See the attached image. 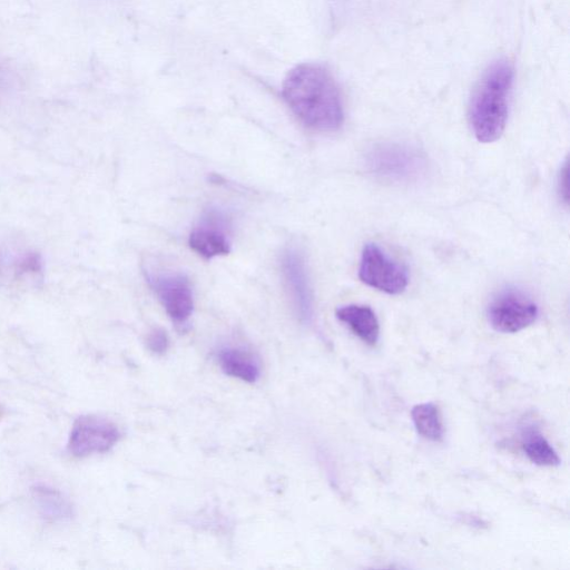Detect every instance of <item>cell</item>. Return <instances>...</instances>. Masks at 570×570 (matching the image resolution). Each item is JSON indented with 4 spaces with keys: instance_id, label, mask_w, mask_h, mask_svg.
<instances>
[{
    "instance_id": "7",
    "label": "cell",
    "mask_w": 570,
    "mask_h": 570,
    "mask_svg": "<svg viewBox=\"0 0 570 570\" xmlns=\"http://www.w3.org/2000/svg\"><path fill=\"white\" fill-rule=\"evenodd\" d=\"M230 223L216 207L207 209L189 234L188 244L199 256L210 259L230 252Z\"/></svg>"
},
{
    "instance_id": "9",
    "label": "cell",
    "mask_w": 570,
    "mask_h": 570,
    "mask_svg": "<svg viewBox=\"0 0 570 570\" xmlns=\"http://www.w3.org/2000/svg\"><path fill=\"white\" fill-rule=\"evenodd\" d=\"M281 268L299 320L309 323L313 318V295L303 255L296 248H286L281 257Z\"/></svg>"
},
{
    "instance_id": "10",
    "label": "cell",
    "mask_w": 570,
    "mask_h": 570,
    "mask_svg": "<svg viewBox=\"0 0 570 570\" xmlns=\"http://www.w3.org/2000/svg\"><path fill=\"white\" fill-rule=\"evenodd\" d=\"M336 317L360 340L374 346L380 336V324L374 311L367 305L350 304L336 311Z\"/></svg>"
},
{
    "instance_id": "16",
    "label": "cell",
    "mask_w": 570,
    "mask_h": 570,
    "mask_svg": "<svg viewBox=\"0 0 570 570\" xmlns=\"http://www.w3.org/2000/svg\"><path fill=\"white\" fill-rule=\"evenodd\" d=\"M558 191L560 195V198L568 204V164L564 163L558 179Z\"/></svg>"
},
{
    "instance_id": "12",
    "label": "cell",
    "mask_w": 570,
    "mask_h": 570,
    "mask_svg": "<svg viewBox=\"0 0 570 570\" xmlns=\"http://www.w3.org/2000/svg\"><path fill=\"white\" fill-rule=\"evenodd\" d=\"M32 497L38 510L46 519L62 521L72 517V505L59 490L37 484L32 488Z\"/></svg>"
},
{
    "instance_id": "4",
    "label": "cell",
    "mask_w": 570,
    "mask_h": 570,
    "mask_svg": "<svg viewBox=\"0 0 570 570\" xmlns=\"http://www.w3.org/2000/svg\"><path fill=\"white\" fill-rule=\"evenodd\" d=\"M358 276L366 285L392 295L402 293L409 283L407 271L376 244L364 246Z\"/></svg>"
},
{
    "instance_id": "5",
    "label": "cell",
    "mask_w": 570,
    "mask_h": 570,
    "mask_svg": "<svg viewBox=\"0 0 570 570\" xmlns=\"http://www.w3.org/2000/svg\"><path fill=\"white\" fill-rule=\"evenodd\" d=\"M539 308L535 302L518 289H505L489 305L488 318L491 326L501 333H517L537 320Z\"/></svg>"
},
{
    "instance_id": "14",
    "label": "cell",
    "mask_w": 570,
    "mask_h": 570,
    "mask_svg": "<svg viewBox=\"0 0 570 570\" xmlns=\"http://www.w3.org/2000/svg\"><path fill=\"white\" fill-rule=\"evenodd\" d=\"M522 448L528 459L540 466H557L560 458L548 440L534 429L523 435Z\"/></svg>"
},
{
    "instance_id": "2",
    "label": "cell",
    "mask_w": 570,
    "mask_h": 570,
    "mask_svg": "<svg viewBox=\"0 0 570 570\" xmlns=\"http://www.w3.org/2000/svg\"><path fill=\"white\" fill-rule=\"evenodd\" d=\"M513 67L507 59L494 61L484 71L472 95L470 124L481 142L498 140L505 128L513 85Z\"/></svg>"
},
{
    "instance_id": "17",
    "label": "cell",
    "mask_w": 570,
    "mask_h": 570,
    "mask_svg": "<svg viewBox=\"0 0 570 570\" xmlns=\"http://www.w3.org/2000/svg\"><path fill=\"white\" fill-rule=\"evenodd\" d=\"M1 265H2V263H1V259H0V271H1Z\"/></svg>"
},
{
    "instance_id": "1",
    "label": "cell",
    "mask_w": 570,
    "mask_h": 570,
    "mask_svg": "<svg viewBox=\"0 0 570 570\" xmlns=\"http://www.w3.org/2000/svg\"><path fill=\"white\" fill-rule=\"evenodd\" d=\"M282 95L295 116L308 128L320 131L338 129L344 110L338 87L321 65L301 63L285 77Z\"/></svg>"
},
{
    "instance_id": "6",
    "label": "cell",
    "mask_w": 570,
    "mask_h": 570,
    "mask_svg": "<svg viewBox=\"0 0 570 570\" xmlns=\"http://www.w3.org/2000/svg\"><path fill=\"white\" fill-rule=\"evenodd\" d=\"M120 439L118 426L104 417L83 415L78 417L70 431L68 450L76 456L104 453Z\"/></svg>"
},
{
    "instance_id": "11",
    "label": "cell",
    "mask_w": 570,
    "mask_h": 570,
    "mask_svg": "<svg viewBox=\"0 0 570 570\" xmlns=\"http://www.w3.org/2000/svg\"><path fill=\"white\" fill-rule=\"evenodd\" d=\"M217 360L223 372L244 382L254 383L261 376V366L256 356L243 348L227 346L220 348Z\"/></svg>"
},
{
    "instance_id": "15",
    "label": "cell",
    "mask_w": 570,
    "mask_h": 570,
    "mask_svg": "<svg viewBox=\"0 0 570 570\" xmlns=\"http://www.w3.org/2000/svg\"><path fill=\"white\" fill-rule=\"evenodd\" d=\"M146 344L153 353L164 354L168 348L169 340L165 331L154 328L147 335Z\"/></svg>"
},
{
    "instance_id": "3",
    "label": "cell",
    "mask_w": 570,
    "mask_h": 570,
    "mask_svg": "<svg viewBox=\"0 0 570 570\" xmlns=\"http://www.w3.org/2000/svg\"><path fill=\"white\" fill-rule=\"evenodd\" d=\"M368 170L376 177L392 183H412L426 173V159L416 148L382 142L372 147L365 157Z\"/></svg>"
},
{
    "instance_id": "18",
    "label": "cell",
    "mask_w": 570,
    "mask_h": 570,
    "mask_svg": "<svg viewBox=\"0 0 570 570\" xmlns=\"http://www.w3.org/2000/svg\"><path fill=\"white\" fill-rule=\"evenodd\" d=\"M0 415H1V410H0Z\"/></svg>"
},
{
    "instance_id": "13",
    "label": "cell",
    "mask_w": 570,
    "mask_h": 570,
    "mask_svg": "<svg viewBox=\"0 0 570 570\" xmlns=\"http://www.w3.org/2000/svg\"><path fill=\"white\" fill-rule=\"evenodd\" d=\"M412 421L416 432L426 440L440 442L444 435V425L439 407L431 402L412 407Z\"/></svg>"
},
{
    "instance_id": "8",
    "label": "cell",
    "mask_w": 570,
    "mask_h": 570,
    "mask_svg": "<svg viewBox=\"0 0 570 570\" xmlns=\"http://www.w3.org/2000/svg\"><path fill=\"white\" fill-rule=\"evenodd\" d=\"M148 283L171 321L185 324L194 309L189 279L180 273L149 274Z\"/></svg>"
}]
</instances>
